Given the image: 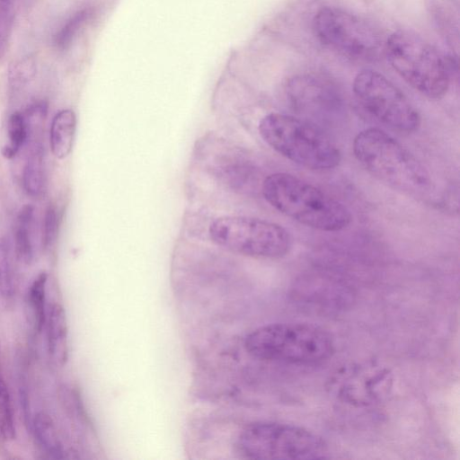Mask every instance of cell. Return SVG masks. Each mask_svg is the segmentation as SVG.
I'll list each match as a JSON object with an SVG mask.
<instances>
[{"label": "cell", "instance_id": "5b68a950", "mask_svg": "<svg viewBox=\"0 0 460 460\" xmlns=\"http://www.w3.org/2000/svg\"><path fill=\"white\" fill-rule=\"evenodd\" d=\"M236 447L242 457L253 460H313L328 457L324 440L296 425L256 421L243 429Z\"/></svg>", "mask_w": 460, "mask_h": 460}, {"label": "cell", "instance_id": "603a6c76", "mask_svg": "<svg viewBox=\"0 0 460 460\" xmlns=\"http://www.w3.org/2000/svg\"><path fill=\"white\" fill-rule=\"evenodd\" d=\"M14 17L13 0H0V60L6 53Z\"/></svg>", "mask_w": 460, "mask_h": 460}, {"label": "cell", "instance_id": "2e32d148", "mask_svg": "<svg viewBox=\"0 0 460 460\" xmlns=\"http://www.w3.org/2000/svg\"><path fill=\"white\" fill-rule=\"evenodd\" d=\"M32 429L38 444L46 454L54 459L65 457L61 440L49 415L44 412L36 414L32 420Z\"/></svg>", "mask_w": 460, "mask_h": 460}, {"label": "cell", "instance_id": "ac0fdd59", "mask_svg": "<svg viewBox=\"0 0 460 460\" xmlns=\"http://www.w3.org/2000/svg\"><path fill=\"white\" fill-rule=\"evenodd\" d=\"M48 276L45 272H41L31 283L28 299L30 308L34 321V327L37 332H40L46 323V285Z\"/></svg>", "mask_w": 460, "mask_h": 460}, {"label": "cell", "instance_id": "7402d4cb", "mask_svg": "<svg viewBox=\"0 0 460 460\" xmlns=\"http://www.w3.org/2000/svg\"><path fill=\"white\" fill-rule=\"evenodd\" d=\"M0 294L4 299H11L14 295L10 251L4 241H0Z\"/></svg>", "mask_w": 460, "mask_h": 460}, {"label": "cell", "instance_id": "44dd1931", "mask_svg": "<svg viewBox=\"0 0 460 460\" xmlns=\"http://www.w3.org/2000/svg\"><path fill=\"white\" fill-rule=\"evenodd\" d=\"M9 145L4 150L3 155L7 158L13 157L28 138L27 120L22 113L12 114L8 121Z\"/></svg>", "mask_w": 460, "mask_h": 460}, {"label": "cell", "instance_id": "7c38bea8", "mask_svg": "<svg viewBox=\"0 0 460 460\" xmlns=\"http://www.w3.org/2000/svg\"><path fill=\"white\" fill-rule=\"evenodd\" d=\"M294 297L307 309L326 313L345 308L351 301L352 292L335 276L312 272L296 281Z\"/></svg>", "mask_w": 460, "mask_h": 460}, {"label": "cell", "instance_id": "4fadbf2b", "mask_svg": "<svg viewBox=\"0 0 460 460\" xmlns=\"http://www.w3.org/2000/svg\"><path fill=\"white\" fill-rule=\"evenodd\" d=\"M76 127L75 114L72 110L59 111L53 118L49 132L50 147L53 155L63 159L73 147Z\"/></svg>", "mask_w": 460, "mask_h": 460}, {"label": "cell", "instance_id": "6da1fadb", "mask_svg": "<svg viewBox=\"0 0 460 460\" xmlns=\"http://www.w3.org/2000/svg\"><path fill=\"white\" fill-rule=\"evenodd\" d=\"M261 192L275 209L308 227L335 232L351 222L350 211L343 203L290 173L267 176Z\"/></svg>", "mask_w": 460, "mask_h": 460}, {"label": "cell", "instance_id": "9a60e30c", "mask_svg": "<svg viewBox=\"0 0 460 460\" xmlns=\"http://www.w3.org/2000/svg\"><path fill=\"white\" fill-rule=\"evenodd\" d=\"M23 186L31 197L40 196L45 186L44 148L40 142L34 141L28 153L22 174Z\"/></svg>", "mask_w": 460, "mask_h": 460}, {"label": "cell", "instance_id": "d6986e66", "mask_svg": "<svg viewBox=\"0 0 460 460\" xmlns=\"http://www.w3.org/2000/svg\"><path fill=\"white\" fill-rule=\"evenodd\" d=\"M0 437L4 441L13 440L15 438V422L12 401L7 385L1 370V347H0Z\"/></svg>", "mask_w": 460, "mask_h": 460}, {"label": "cell", "instance_id": "277c9868", "mask_svg": "<svg viewBox=\"0 0 460 460\" xmlns=\"http://www.w3.org/2000/svg\"><path fill=\"white\" fill-rule=\"evenodd\" d=\"M253 358L297 365L328 359L334 352L332 335L322 327L305 323H275L256 328L244 339Z\"/></svg>", "mask_w": 460, "mask_h": 460}, {"label": "cell", "instance_id": "52a82bcc", "mask_svg": "<svg viewBox=\"0 0 460 460\" xmlns=\"http://www.w3.org/2000/svg\"><path fill=\"white\" fill-rule=\"evenodd\" d=\"M209 235L218 246L252 258H281L292 245L291 236L284 227L250 217H218L211 223Z\"/></svg>", "mask_w": 460, "mask_h": 460}, {"label": "cell", "instance_id": "8fae6325", "mask_svg": "<svg viewBox=\"0 0 460 460\" xmlns=\"http://www.w3.org/2000/svg\"><path fill=\"white\" fill-rule=\"evenodd\" d=\"M287 95L295 109L320 119L336 115L342 108L336 87L326 78L314 74L293 76L287 84Z\"/></svg>", "mask_w": 460, "mask_h": 460}, {"label": "cell", "instance_id": "5bb4252c", "mask_svg": "<svg viewBox=\"0 0 460 460\" xmlns=\"http://www.w3.org/2000/svg\"><path fill=\"white\" fill-rule=\"evenodd\" d=\"M47 340L49 354L58 362L66 357V317L63 306L53 304L47 312Z\"/></svg>", "mask_w": 460, "mask_h": 460}, {"label": "cell", "instance_id": "d4e9b609", "mask_svg": "<svg viewBox=\"0 0 460 460\" xmlns=\"http://www.w3.org/2000/svg\"><path fill=\"white\" fill-rule=\"evenodd\" d=\"M58 217L54 208L49 207L45 214L43 228V243L46 248L51 247L58 237Z\"/></svg>", "mask_w": 460, "mask_h": 460}, {"label": "cell", "instance_id": "ba28073f", "mask_svg": "<svg viewBox=\"0 0 460 460\" xmlns=\"http://www.w3.org/2000/svg\"><path fill=\"white\" fill-rule=\"evenodd\" d=\"M313 24L320 42L341 56L375 61L385 55L386 39L361 17L341 9L325 7L315 14Z\"/></svg>", "mask_w": 460, "mask_h": 460}, {"label": "cell", "instance_id": "cb8c5ba5", "mask_svg": "<svg viewBox=\"0 0 460 460\" xmlns=\"http://www.w3.org/2000/svg\"><path fill=\"white\" fill-rule=\"evenodd\" d=\"M35 74V64L30 58L14 63L10 69L9 78L13 87H21L30 81Z\"/></svg>", "mask_w": 460, "mask_h": 460}, {"label": "cell", "instance_id": "8992f818", "mask_svg": "<svg viewBox=\"0 0 460 460\" xmlns=\"http://www.w3.org/2000/svg\"><path fill=\"white\" fill-rule=\"evenodd\" d=\"M385 55L394 70L423 95L438 99L449 86L445 61L436 49L412 31L400 30L385 40Z\"/></svg>", "mask_w": 460, "mask_h": 460}, {"label": "cell", "instance_id": "30bf717a", "mask_svg": "<svg viewBox=\"0 0 460 460\" xmlns=\"http://www.w3.org/2000/svg\"><path fill=\"white\" fill-rule=\"evenodd\" d=\"M391 372L376 363L351 364L331 378V389L341 402L356 407L377 403L390 392Z\"/></svg>", "mask_w": 460, "mask_h": 460}, {"label": "cell", "instance_id": "9c48e42d", "mask_svg": "<svg viewBox=\"0 0 460 460\" xmlns=\"http://www.w3.org/2000/svg\"><path fill=\"white\" fill-rule=\"evenodd\" d=\"M353 92L362 107L390 128L411 133L420 125V116L408 98L383 75L364 70L353 82Z\"/></svg>", "mask_w": 460, "mask_h": 460}, {"label": "cell", "instance_id": "ffe728a7", "mask_svg": "<svg viewBox=\"0 0 460 460\" xmlns=\"http://www.w3.org/2000/svg\"><path fill=\"white\" fill-rule=\"evenodd\" d=\"M92 15L90 9H84L75 13L58 31L54 38L57 49L65 50L69 48L77 34L87 23Z\"/></svg>", "mask_w": 460, "mask_h": 460}, {"label": "cell", "instance_id": "3957f363", "mask_svg": "<svg viewBox=\"0 0 460 460\" xmlns=\"http://www.w3.org/2000/svg\"><path fill=\"white\" fill-rule=\"evenodd\" d=\"M259 132L276 152L305 168L325 171L341 163L337 145L311 120L272 112L261 119Z\"/></svg>", "mask_w": 460, "mask_h": 460}, {"label": "cell", "instance_id": "7a4b0ae2", "mask_svg": "<svg viewBox=\"0 0 460 460\" xmlns=\"http://www.w3.org/2000/svg\"><path fill=\"white\" fill-rule=\"evenodd\" d=\"M358 162L376 179L408 194H421L430 188V178L421 163L385 131L370 128L353 141Z\"/></svg>", "mask_w": 460, "mask_h": 460}, {"label": "cell", "instance_id": "e0dca14e", "mask_svg": "<svg viewBox=\"0 0 460 460\" xmlns=\"http://www.w3.org/2000/svg\"><path fill=\"white\" fill-rule=\"evenodd\" d=\"M32 222L33 208L27 205L19 212L14 234L17 255L25 263H30L33 257Z\"/></svg>", "mask_w": 460, "mask_h": 460}]
</instances>
